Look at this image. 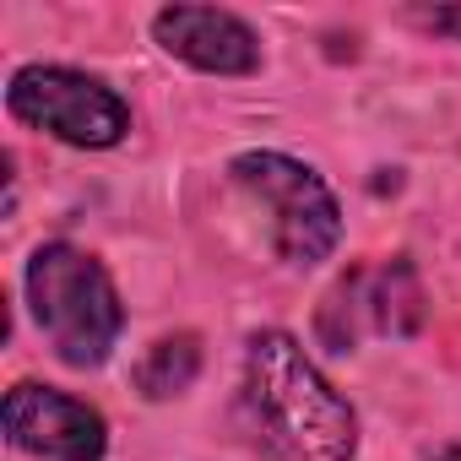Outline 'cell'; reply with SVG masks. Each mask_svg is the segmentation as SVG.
Returning <instances> with one entry per match:
<instances>
[{
    "label": "cell",
    "instance_id": "9",
    "mask_svg": "<svg viewBox=\"0 0 461 461\" xmlns=\"http://www.w3.org/2000/svg\"><path fill=\"white\" fill-rule=\"evenodd\" d=\"M423 23H429L434 33H456V39H461V6H439V12H423Z\"/></svg>",
    "mask_w": 461,
    "mask_h": 461
},
{
    "label": "cell",
    "instance_id": "5",
    "mask_svg": "<svg viewBox=\"0 0 461 461\" xmlns=\"http://www.w3.org/2000/svg\"><path fill=\"white\" fill-rule=\"evenodd\" d=\"M423 326V288L407 261L353 267L321 304V337L348 353L364 331L375 337H412Z\"/></svg>",
    "mask_w": 461,
    "mask_h": 461
},
{
    "label": "cell",
    "instance_id": "7",
    "mask_svg": "<svg viewBox=\"0 0 461 461\" xmlns=\"http://www.w3.org/2000/svg\"><path fill=\"white\" fill-rule=\"evenodd\" d=\"M158 44L212 77H250L261 66V39L245 17L217 12V6H163L152 17Z\"/></svg>",
    "mask_w": 461,
    "mask_h": 461
},
{
    "label": "cell",
    "instance_id": "8",
    "mask_svg": "<svg viewBox=\"0 0 461 461\" xmlns=\"http://www.w3.org/2000/svg\"><path fill=\"white\" fill-rule=\"evenodd\" d=\"M195 375H201V342H195L190 331L152 342L147 358L136 364V385H141V396H152V402H168V396L190 391Z\"/></svg>",
    "mask_w": 461,
    "mask_h": 461
},
{
    "label": "cell",
    "instance_id": "6",
    "mask_svg": "<svg viewBox=\"0 0 461 461\" xmlns=\"http://www.w3.org/2000/svg\"><path fill=\"white\" fill-rule=\"evenodd\" d=\"M6 439L28 456H50V461H104L109 423L98 407H87L66 391L23 380L6 391Z\"/></svg>",
    "mask_w": 461,
    "mask_h": 461
},
{
    "label": "cell",
    "instance_id": "1",
    "mask_svg": "<svg viewBox=\"0 0 461 461\" xmlns=\"http://www.w3.org/2000/svg\"><path fill=\"white\" fill-rule=\"evenodd\" d=\"M245 418L272 461H348L358 418L288 331H256L245 348Z\"/></svg>",
    "mask_w": 461,
    "mask_h": 461
},
{
    "label": "cell",
    "instance_id": "2",
    "mask_svg": "<svg viewBox=\"0 0 461 461\" xmlns=\"http://www.w3.org/2000/svg\"><path fill=\"white\" fill-rule=\"evenodd\" d=\"M28 304H33V321L50 337V348L71 369H98L125 326V310H120V294H114L104 261L66 240L33 250Z\"/></svg>",
    "mask_w": 461,
    "mask_h": 461
},
{
    "label": "cell",
    "instance_id": "4",
    "mask_svg": "<svg viewBox=\"0 0 461 461\" xmlns=\"http://www.w3.org/2000/svg\"><path fill=\"white\" fill-rule=\"evenodd\" d=\"M12 120L50 131L71 147H114L131 131V109L87 71L71 66H23L6 87Z\"/></svg>",
    "mask_w": 461,
    "mask_h": 461
},
{
    "label": "cell",
    "instance_id": "3",
    "mask_svg": "<svg viewBox=\"0 0 461 461\" xmlns=\"http://www.w3.org/2000/svg\"><path fill=\"white\" fill-rule=\"evenodd\" d=\"M234 174L272 217V245L288 267H321L342 240V206L326 179L288 152H240Z\"/></svg>",
    "mask_w": 461,
    "mask_h": 461
}]
</instances>
